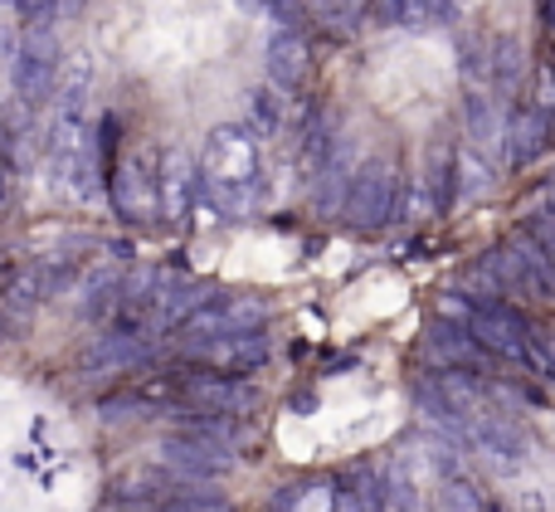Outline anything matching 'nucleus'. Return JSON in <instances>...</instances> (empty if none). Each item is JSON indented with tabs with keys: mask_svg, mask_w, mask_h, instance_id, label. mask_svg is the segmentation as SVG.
I'll return each mask as SVG.
<instances>
[{
	"mask_svg": "<svg viewBox=\"0 0 555 512\" xmlns=\"http://www.w3.org/2000/svg\"><path fill=\"white\" fill-rule=\"evenodd\" d=\"M156 351L152 332H137V328H107L98 332V342H88L83 357H78V371L83 376H127V371L146 367Z\"/></svg>",
	"mask_w": 555,
	"mask_h": 512,
	"instance_id": "9b49d317",
	"label": "nucleus"
},
{
	"mask_svg": "<svg viewBox=\"0 0 555 512\" xmlns=\"http://www.w3.org/2000/svg\"><path fill=\"white\" fill-rule=\"evenodd\" d=\"M507 249L521 259V269H527V279H531V289H537V303H555V264L546 259V249H541L537 240H531L527 230H517L507 240Z\"/></svg>",
	"mask_w": 555,
	"mask_h": 512,
	"instance_id": "4be33fe9",
	"label": "nucleus"
},
{
	"mask_svg": "<svg viewBox=\"0 0 555 512\" xmlns=\"http://www.w3.org/2000/svg\"><path fill=\"white\" fill-rule=\"evenodd\" d=\"M263 318H269V308H263L259 298H215V303H205L191 322L176 328V337H181L176 347H181L185 357H201L210 342L234 337V332H249V328H263Z\"/></svg>",
	"mask_w": 555,
	"mask_h": 512,
	"instance_id": "20e7f679",
	"label": "nucleus"
},
{
	"mask_svg": "<svg viewBox=\"0 0 555 512\" xmlns=\"http://www.w3.org/2000/svg\"><path fill=\"white\" fill-rule=\"evenodd\" d=\"M537 93H531V103L527 107H537L541 117H555V64H537Z\"/></svg>",
	"mask_w": 555,
	"mask_h": 512,
	"instance_id": "c756f323",
	"label": "nucleus"
},
{
	"mask_svg": "<svg viewBox=\"0 0 555 512\" xmlns=\"http://www.w3.org/2000/svg\"><path fill=\"white\" fill-rule=\"evenodd\" d=\"M156 512H234V508L215 494H176L171 503H162Z\"/></svg>",
	"mask_w": 555,
	"mask_h": 512,
	"instance_id": "c85d7f7f",
	"label": "nucleus"
},
{
	"mask_svg": "<svg viewBox=\"0 0 555 512\" xmlns=\"http://www.w3.org/2000/svg\"><path fill=\"white\" fill-rule=\"evenodd\" d=\"M10 84H15V103L39 107L54 98L59 88V39L54 29H25L20 54L10 64Z\"/></svg>",
	"mask_w": 555,
	"mask_h": 512,
	"instance_id": "423d86ee",
	"label": "nucleus"
},
{
	"mask_svg": "<svg viewBox=\"0 0 555 512\" xmlns=\"http://www.w3.org/2000/svg\"><path fill=\"white\" fill-rule=\"evenodd\" d=\"M439 318H443V322H463V328H468L473 303L463 298V293H443V298H439Z\"/></svg>",
	"mask_w": 555,
	"mask_h": 512,
	"instance_id": "2f4dec72",
	"label": "nucleus"
},
{
	"mask_svg": "<svg viewBox=\"0 0 555 512\" xmlns=\"http://www.w3.org/2000/svg\"><path fill=\"white\" fill-rule=\"evenodd\" d=\"M492 185H498V166L478 146L463 142L459 146V201H482V195H492Z\"/></svg>",
	"mask_w": 555,
	"mask_h": 512,
	"instance_id": "b1692460",
	"label": "nucleus"
},
{
	"mask_svg": "<svg viewBox=\"0 0 555 512\" xmlns=\"http://www.w3.org/2000/svg\"><path fill=\"white\" fill-rule=\"evenodd\" d=\"M420 191L429 195V210L434 215H449L453 210V201H459V146H434L429 166H424Z\"/></svg>",
	"mask_w": 555,
	"mask_h": 512,
	"instance_id": "aec40b11",
	"label": "nucleus"
},
{
	"mask_svg": "<svg viewBox=\"0 0 555 512\" xmlns=\"http://www.w3.org/2000/svg\"><path fill=\"white\" fill-rule=\"evenodd\" d=\"M463 127H468V146H478L488 162H502V152H507V107L488 88H468Z\"/></svg>",
	"mask_w": 555,
	"mask_h": 512,
	"instance_id": "4468645a",
	"label": "nucleus"
},
{
	"mask_svg": "<svg viewBox=\"0 0 555 512\" xmlns=\"http://www.w3.org/2000/svg\"><path fill=\"white\" fill-rule=\"evenodd\" d=\"M171 391L181 396L185 410L195 415H230V420H244L254 410V386L230 371H185V376L171 381Z\"/></svg>",
	"mask_w": 555,
	"mask_h": 512,
	"instance_id": "39448f33",
	"label": "nucleus"
},
{
	"mask_svg": "<svg viewBox=\"0 0 555 512\" xmlns=\"http://www.w3.org/2000/svg\"><path fill=\"white\" fill-rule=\"evenodd\" d=\"M468 332H473V342H478L492 361L546 371V361H541V351H537V328H531V318L521 308H512V303H488V308H473Z\"/></svg>",
	"mask_w": 555,
	"mask_h": 512,
	"instance_id": "7ed1b4c3",
	"label": "nucleus"
},
{
	"mask_svg": "<svg viewBox=\"0 0 555 512\" xmlns=\"http://www.w3.org/2000/svg\"><path fill=\"white\" fill-rule=\"evenodd\" d=\"M181 488H185V478L171 474L166 464H142V469H132V474L117 478V484L107 488V498H113L117 508H146V512H156L162 503H171Z\"/></svg>",
	"mask_w": 555,
	"mask_h": 512,
	"instance_id": "ddd939ff",
	"label": "nucleus"
},
{
	"mask_svg": "<svg viewBox=\"0 0 555 512\" xmlns=\"http://www.w3.org/2000/svg\"><path fill=\"white\" fill-rule=\"evenodd\" d=\"M273 357V337L263 328H249V332H234V337H220L201 351L195 361H205L210 371H230V376H249L259 371L263 361Z\"/></svg>",
	"mask_w": 555,
	"mask_h": 512,
	"instance_id": "dca6fc26",
	"label": "nucleus"
},
{
	"mask_svg": "<svg viewBox=\"0 0 555 512\" xmlns=\"http://www.w3.org/2000/svg\"><path fill=\"white\" fill-rule=\"evenodd\" d=\"M459 64H463V84L482 88V84H488V68H492V49L478 44L473 35H463L459 39Z\"/></svg>",
	"mask_w": 555,
	"mask_h": 512,
	"instance_id": "a878e982",
	"label": "nucleus"
},
{
	"mask_svg": "<svg viewBox=\"0 0 555 512\" xmlns=\"http://www.w3.org/2000/svg\"><path fill=\"white\" fill-rule=\"evenodd\" d=\"M201 185L224 215H249L259 201V142L244 127H215L201 156Z\"/></svg>",
	"mask_w": 555,
	"mask_h": 512,
	"instance_id": "f257e3e1",
	"label": "nucleus"
},
{
	"mask_svg": "<svg viewBox=\"0 0 555 512\" xmlns=\"http://www.w3.org/2000/svg\"><path fill=\"white\" fill-rule=\"evenodd\" d=\"M156 181H162V215L166 220H185L195 185H201V162L185 146H166L162 162H156Z\"/></svg>",
	"mask_w": 555,
	"mask_h": 512,
	"instance_id": "2eb2a0df",
	"label": "nucleus"
},
{
	"mask_svg": "<svg viewBox=\"0 0 555 512\" xmlns=\"http://www.w3.org/2000/svg\"><path fill=\"white\" fill-rule=\"evenodd\" d=\"M162 396H171V381L156 391H117V396H103L98 400V420L103 425H132V420H152Z\"/></svg>",
	"mask_w": 555,
	"mask_h": 512,
	"instance_id": "412c9836",
	"label": "nucleus"
},
{
	"mask_svg": "<svg viewBox=\"0 0 555 512\" xmlns=\"http://www.w3.org/2000/svg\"><path fill=\"white\" fill-rule=\"evenodd\" d=\"M249 117H254V127H259V132H278V127L287 123L283 98L269 93V88H259V93L249 98Z\"/></svg>",
	"mask_w": 555,
	"mask_h": 512,
	"instance_id": "bb28decb",
	"label": "nucleus"
},
{
	"mask_svg": "<svg viewBox=\"0 0 555 512\" xmlns=\"http://www.w3.org/2000/svg\"><path fill=\"white\" fill-rule=\"evenodd\" d=\"M263 68H269V84L278 93H293V88L307 84V74H312V44H307V35H297V29H278L269 39V49H263Z\"/></svg>",
	"mask_w": 555,
	"mask_h": 512,
	"instance_id": "f3484780",
	"label": "nucleus"
},
{
	"mask_svg": "<svg viewBox=\"0 0 555 512\" xmlns=\"http://www.w3.org/2000/svg\"><path fill=\"white\" fill-rule=\"evenodd\" d=\"M537 25L546 29V39H555V0H537Z\"/></svg>",
	"mask_w": 555,
	"mask_h": 512,
	"instance_id": "72a5a7b5",
	"label": "nucleus"
},
{
	"mask_svg": "<svg viewBox=\"0 0 555 512\" xmlns=\"http://www.w3.org/2000/svg\"><path fill=\"white\" fill-rule=\"evenodd\" d=\"M15 5H20V15H25L29 29H49L59 15H64V10H59V0H15Z\"/></svg>",
	"mask_w": 555,
	"mask_h": 512,
	"instance_id": "7c9ffc66",
	"label": "nucleus"
},
{
	"mask_svg": "<svg viewBox=\"0 0 555 512\" xmlns=\"http://www.w3.org/2000/svg\"><path fill=\"white\" fill-rule=\"evenodd\" d=\"M371 10L385 25H404V29H434V25H453L459 20L453 0H371Z\"/></svg>",
	"mask_w": 555,
	"mask_h": 512,
	"instance_id": "6ab92c4d",
	"label": "nucleus"
},
{
	"mask_svg": "<svg viewBox=\"0 0 555 512\" xmlns=\"http://www.w3.org/2000/svg\"><path fill=\"white\" fill-rule=\"evenodd\" d=\"M521 230H527L531 240L546 249V259L555 264V205H551V210H531L527 220H521Z\"/></svg>",
	"mask_w": 555,
	"mask_h": 512,
	"instance_id": "cd10ccee",
	"label": "nucleus"
},
{
	"mask_svg": "<svg viewBox=\"0 0 555 512\" xmlns=\"http://www.w3.org/2000/svg\"><path fill=\"white\" fill-rule=\"evenodd\" d=\"M537 351H541V361H546V371L555 376V328H537Z\"/></svg>",
	"mask_w": 555,
	"mask_h": 512,
	"instance_id": "473e14b6",
	"label": "nucleus"
},
{
	"mask_svg": "<svg viewBox=\"0 0 555 512\" xmlns=\"http://www.w3.org/2000/svg\"><path fill=\"white\" fill-rule=\"evenodd\" d=\"M113 205L127 225L162 220V181H156L152 152H127L113 171Z\"/></svg>",
	"mask_w": 555,
	"mask_h": 512,
	"instance_id": "6e6552de",
	"label": "nucleus"
},
{
	"mask_svg": "<svg viewBox=\"0 0 555 512\" xmlns=\"http://www.w3.org/2000/svg\"><path fill=\"white\" fill-rule=\"evenodd\" d=\"M74 269L78 264L68 259V254H59V259L15 264V269L5 273V289H0V312H5V318H29L39 303H49L59 289H64Z\"/></svg>",
	"mask_w": 555,
	"mask_h": 512,
	"instance_id": "0eeeda50",
	"label": "nucleus"
},
{
	"mask_svg": "<svg viewBox=\"0 0 555 512\" xmlns=\"http://www.w3.org/2000/svg\"><path fill=\"white\" fill-rule=\"evenodd\" d=\"M400 201H404V181H400V166L390 156H365L351 176V191H346V225L351 230H385V225L400 215Z\"/></svg>",
	"mask_w": 555,
	"mask_h": 512,
	"instance_id": "f03ea898",
	"label": "nucleus"
},
{
	"mask_svg": "<svg viewBox=\"0 0 555 512\" xmlns=\"http://www.w3.org/2000/svg\"><path fill=\"white\" fill-rule=\"evenodd\" d=\"M537 78V64H531L527 44L517 35H498L492 39V68H488V93L498 98L502 107L512 113V103H521V93Z\"/></svg>",
	"mask_w": 555,
	"mask_h": 512,
	"instance_id": "f8f14e48",
	"label": "nucleus"
},
{
	"mask_svg": "<svg viewBox=\"0 0 555 512\" xmlns=\"http://www.w3.org/2000/svg\"><path fill=\"white\" fill-rule=\"evenodd\" d=\"M162 464L171 469V474H181L185 484H215V478H224L234 469V449L220 445V439H205V435H166L162 439Z\"/></svg>",
	"mask_w": 555,
	"mask_h": 512,
	"instance_id": "9d476101",
	"label": "nucleus"
},
{
	"mask_svg": "<svg viewBox=\"0 0 555 512\" xmlns=\"http://www.w3.org/2000/svg\"><path fill=\"white\" fill-rule=\"evenodd\" d=\"M240 5H244V10H263V0H240Z\"/></svg>",
	"mask_w": 555,
	"mask_h": 512,
	"instance_id": "c9c22d12",
	"label": "nucleus"
},
{
	"mask_svg": "<svg viewBox=\"0 0 555 512\" xmlns=\"http://www.w3.org/2000/svg\"><path fill=\"white\" fill-rule=\"evenodd\" d=\"M551 137V117H541L537 107H512L507 113V152H502V166L507 171H521V166H531L541 156V146H546Z\"/></svg>",
	"mask_w": 555,
	"mask_h": 512,
	"instance_id": "a211bd4d",
	"label": "nucleus"
},
{
	"mask_svg": "<svg viewBox=\"0 0 555 512\" xmlns=\"http://www.w3.org/2000/svg\"><path fill=\"white\" fill-rule=\"evenodd\" d=\"M439 508H443V512H492L488 494H482V484L468 474V469L439 484Z\"/></svg>",
	"mask_w": 555,
	"mask_h": 512,
	"instance_id": "393cba45",
	"label": "nucleus"
},
{
	"mask_svg": "<svg viewBox=\"0 0 555 512\" xmlns=\"http://www.w3.org/2000/svg\"><path fill=\"white\" fill-rule=\"evenodd\" d=\"M482 264L492 269V279L502 283V298H517V303H537V289H531V279H527V269H521V259L507 249V240L498 244V249H488V254H478Z\"/></svg>",
	"mask_w": 555,
	"mask_h": 512,
	"instance_id": "5701e85b",
	"label": "nucleus"
},
{
	"mask_svg": "<svg viewBox=\"0 0 555 512\" xmlns=\"http://www.w3.org/2000/svg\"><path fill=\"white\" fill-rule=\"evenodd\" d=\"M420 361L429 371H478V376L492 371V357L473 342V332L463 322H443V318H434L420 332Z\"/></svg>",
	"mask_w": 555,
	"mask_h": 512,
	"instance_id": "1a4fd4ad",
	"label": "nucleus"
},
{
	"mask_svg": "<svg viewBox=\"0 0 555 512\" xmlns=\"http://www.w3.org/2000/svg\"><path fill=\"white\" fill-rule=\"evenodd\" d=\"M59 10H64V15H78V10H83V0H59Z\"/></svg>",
	"mask_w": 555,
	"mask_h": 512,
	"instance_id": "f704fd0d",
	"label": "nucleus"
}]
</instances>
